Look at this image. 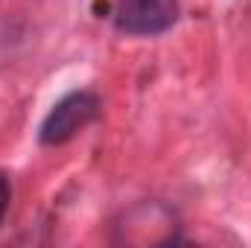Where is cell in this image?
I'll return each mask as SVG.
<instances>
[{"mask_svg": "<svg viewBox=\"0 0 251 248\" xmlns=\"http://www.w3.org/2000/svg\"><path fill=\"white\" fill-rule=\"evenodd\" d=\"M97 117H100V97L94 91H73L62 97L53 105V111L44 117L38 137L44 146H59V143H67L70 137H76Z\"/></svg>", "mask_w": 251, "mask_h": 248, "instance_id": "obj_1", "label": "cell"}, {"mask_svg": "<svg viewBox=\"0 0 251 248\" xmlns=\"http://www.w3.org/2000/svg\"><path fill=\"white\" fill-rule=\"evenodd\" d=\"M178 21V0H117L114 24L126 35H161Z\"/></svg>", "mask_w": 251, "mask_h": 248, "instance_id": "obj_2", "label": "cell"}, {"mask_svg": "<svg viewBox=\"0 0 251 248\" xmlns=\"http://www.w3.org/2000/svg\"><path fill=\"white\" fill-rule=\"evenodd\" d=\"M9 196H12V190H9V178H6V173H0V225H3L6 210H9Z\"/></svg>", "mask_w": 251, "mask_h": 248, "instance_id": "obj_3", "label": "cell"}]
</instances>
